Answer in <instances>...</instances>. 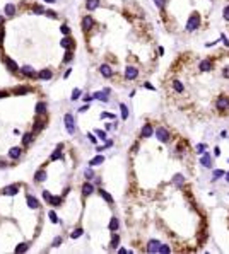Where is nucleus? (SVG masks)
Returning <instances> with one entry per match:
<instances>
[{
  "label": "nucleus",
  "instance_id": "obj_1",
  "mask_svg": "<svg viewBox=\"0 0 229 254\" xmlns=\"http://www.w3.org/2000/svg\"><path fill=\"white\" fill-rule=\"evenodd\" d=\"M200 26V16H198V12H193L192 16H190V19H188L187 22V31H195L197 27Z\"/></svg>",
  "mask_w": 229,
  "mask_h": 254
},
{
  "label": "nucleus",
  "instance_id": "obj_2",
  "mask_svg": "<svg viewBox=\"0 0 229 254\" xmlns=\"http://www.w3.org/2000/svg\"><path fill=\"white\" fill-rule=\"evenodd\" d=\"M43 198L48 201V205H51V207H60V205H62V198H60V196H53L46 189L43 191Z\"/></svg>",
  "mask_w": 229,
  "mask_h": 254
},
{
  "label": "nucleus",
  "instance_id": "obj_3",
  "mask_svg": "<svg viewBox=\"0 0 229 254\" xmlns=\"http://www.w3.org/2000/svg\"><path fill=\"white\" fill-rule=\"evenodd\" d=\"M156 138L159 140V142H162V143H166V142H169V132L166 130V128H162V126H159V128H156Z\"/></svg>",
  "mask_w": 229,
  "mask_h": 254
},
{
  "label": "nucleus",
  "instance_id": "obj_4",
  "mask_svg": "<svg viewBox=\"0 0 229 254\" xmlns=\"http://www.w3.org/2000/svg\"><path fill=\"white\" fill-rule=\"evenodd\" d=\"M63 121H65V126H67V132H69L70 135H74L75 133V119H74V116H72V114H65Z\"/></svg>",
  "mask_w": 229,
  "mask_h": 254
},
{
  "label": "nucleus",
  "instance_id": "obj_5",
  "mask_svg": "<svg viewBox=\"0 0 229 254\" xmlns=\"http://www.w3.org/2000/svg\"><path fill=\"white\" fill-rule=\"evenodd\" d=\"M19 189H21V184H11V186H5L4 188V195L7 196H14L19 193Z\"/></svg>",
  "mask_w": 229,
  "mask_h": 254
},
{
  "label": "nucleus",
  "instance_id": "obj_6",
  "mask_svg": "<svg viewBox=\"0 0 229 254\" xmlns=\"http://www.w3.org/2000/svg\"><path fill=\"white\" fill-rule=\"evenodd\" d=\"M108 94H110V89H104V90H97V92H94L92 97L103 101V102H108Z\"/></svg>",
  "mask_w": 229,
  "mask_h": 254
},
{
  "label": "nucleus",
  "instance_id": "obj_7",
  "mask_svg": "<svg viewBox=\"0 0 229 254\" xmlns=\"http://www.w3.org/2000/svg\"><path fill=\"white\" fill-rule=\"evenodd\" d=\"M137 75H139V70L135 68V67H127V68H125V77H127L128 80L137 79Z\"/></svg>",
  "mask_w": 229,
  "mask_h": 254
},
{
  "label": "nucleus",
  "instance_id": "obj_8",
  "mask_svg": "<svg viewBox=\"0 0 229 254\" xmlns=\"http://www.w3.org/2000/svg\"><path fill=\"white\" fill-rule=\"evenodd\" d=\"M215 106H217V109H221V111L227 109L229 107V99L227 97H224V95H221V97L217 99V102H215Z\"/></svg>",
  "mask_w": 229,
  "mask_h": 254
},
{
  "label": "nucleus",
  "instance_id": "obj_9",
  "mask_svg": "<svg viewBox=\"0 0 229 254\" xmlns=\"http://www.w3.org/2000/svg\"><path fill=\"white\" fill-rule=\"evenodd\" d=\"M140 135H142L144 138L152 137V135H154V128H152L149 123H147V125H144V126H142V130H140Z\"/></svg>",
  "mask_w": 229,
  "mask_h": 254
},
{
  "label": "nucleus",
  "instance_id": "obj_10",
  "mask_svg": "<svg viewBox=\"0 0 229 254\" xmlns=\"http://www.w3.org/2000/svg\"><path fill=\"white\" fill-rule=\"evenodd\" d=\"M159 246H161V242L159 240H149V244H147V252H150V254H154V252H157L159 251Z\"/></svg>",
  "mask_w": 229,
  "mask_h": 254
},
{
  "label": "nucleus",
  "instance_id": "obj_11",
  "mask_svg": "<svg viewBox=\"0 0 229 254\" xmlns=\"http://www.w3.org/2000/svg\"><path fill=\"white\" fill-rule=\"evenodd\" d=\"M99 72H101V75L103 77H106V79H110L113 75V68L110 67V65H106V63H103L101 67H99Z\"/></svg>",
  "mask_w": 229,
  "mask_h": 254
},
{
  "label": "nucleus",
  "instance_id": "obj_12",
  "mask_svg": "<svg viewBox=\"0 0 229 254\" xmlns=\"http://www.w3.org/2000/svg\"><path fill=\"white\" fill-rule=\"evenodd\" d=\"M60 46H62V48H65V50H70V48H74V46H75V43H74V39H72V38L65 36L63 39L60 41Z\"/></svg>",
  "mask_w": 229,
  "mask_h": 254
},
{
  "label": "nucleus",
  "instance_id": "obj_13",
  "mask_svg": "<svg viewBox=\"0 0 229 254\" xmlns=\"http://www.w3.org/2000/svg\"><path fill=\"white\" fill-rule=\"evenodd\" d=\"M200 164L203 165V167H212V157H210V154H203L202 159H200Z\"/></svg>",
  "mask_w": 229,
  "mask_h": 254
},
{
  "label": "nucleus",
  "instance_id": "obj_14",
  "mask_svg": "<svg viewBox=\"0 0 229 254\" xmlns=\"http://www.w3.org/2000/svg\"><path fill=\"white\" fill-rule=\"evenodd\" d=\"M214 63L210 62V60H203V62H200V65H198V68L202 70V72H209V70H212Z\"/></svg>",
  "mask_w": 229,
  "mask_h": 254
},
{
  "label": "nucleus",
  "instance_id": "obj_15",
  "mask_svg": "<svg viewBox=\"0 0 229 254\" xmlns=\"http://www.w3.org/2000/svg\"><path fill=\"white\" fill-rule=\"evenodd\" d=\"M92 26H94V19H92L91 16H85L84 19H82V27L87 31V29H91Z\"/></svg>",
  "mask_w": 229,
  "mask_h": 254
},
{
  "label": "nucleus",
  "instance_id": "obj_16",
  "mask_svg": "<svg viewBox=\"0 0 229 254\" xmlns=\"http://www.w3.org/2000/svg\"><path fill=\"white\" fill-rule=\"evenodd\" d=\"M46 177H48V174H46V171H45V169L36 171V174H34V179H36L38 183H43V181H46Z\"/></svg>",
  "mask_w": 229,
  "mask_h": 254
},
{
  "label": "nucleus",
  "instance_id": "obj_17",
  "mask_svg": "<svg viewBox=\"0 0 229 254\" xmlns=\"http://www.w3.org/2000/svg\"><path fill=\"white\" fill-rule=\"evenodd\" d=\"M27 207L29 208H32V210H36V208H39V201L34 198V196H27Z\"/></svg>",
  "mask_w": 229,
  "mask_h": 254
},
{
  "label": "nucleus",
  "instance_id": "obj_18",
  "mask_svg": "<svg viewBox=\"0 0 229 254\" xmlns=\"http://www.w3.org/2000/svg\"><path fill=\"white\" fill-rule=\"evenodd\" d=\"M4 62H5L7 68L11 70V72H16V70H19V67H17V63L14 62L12 58H4Z\"/></svg>",
  "mask_w": 229,
  "mask_h": 254
},
{
  "label": "nucleus",
  "instance_id": "obj_19",
  "mask_svg": "<svg viewBox=\"0 0 229 254\" xmlns=\"http://www.w3.org/2000/svg\"><path fill=\"white\" fill-rule=\"evenodd\" d=\"M21 72L26 75V77H29V79H34V77H36V72H34V68H31V67H22Z\"/></svg>",
  "mask_w": 229,
  "mask_h": 254
},
{
  "label": "nucleus",
  "instance_id": "obj_20",
  "mask_svg": "<svg viewBox=\"0 0 229 254\" xmlns=\"http://www.w3.org/2000/svg\"><path fill=\"white\" fill-rule=\"evenodd\" d=\"M51 70H48V68H45V70H41V72H39V74H38V77H39V79L41 80H50L51 79Z\"/></svg>",
  "mask_w": 229,
  "mask_h": 254
},
{
  "label": "nucleus",
  "instance_id": "obj_21",
  "mask_svg": "<svg viewBox=\"0 0 229 254\" xmlns=\"http://www.w3.org/2000/svg\"><path fill=\"white\" fill-rule=\"evenodd\" d=\"M62 148H63V145L60 143L58 147L55 148V152H53V154H51V157H50V160H58L60 157H62Z\"/></svg>",
  "mask_w": 229,
  "mask_h": 254
},
{
  "label": "nucleus",
  "instance_id": "obj_22",
  "mask_svg": "<svg viewBox=\"0 0 229 254\" xmlns=\"http://www.w3.org/2000/svg\"><path fill=\"white\" fill-rule=\"evenodd\" d=\"M97 7H99V0H87L85 2V9L87 11H94Z\"/></svg>",
  "mask_w": 229,
  "mask_h": 254
},
{
  "label": "nucleus",
  "instance_id": "obj_23",
  "mask_svg": "<svg viewBox=\"0 0 229 254\" xmlns=\"http://www.w3.org/2000/svg\"><path fill=\"white\" fill-rule=\"evenodd\" d=\"M103 162H104V157H103V155L99 154V155H96L94 159L91 160V162H89V165H91V167H94V165H101Z\"/></svg>",
  "mask_w": 229,
  "mask_h": 254
},
{
  "label": "nucleus",
  "instance_id": "obj_24",
  "mask_svg": "<svg viewBox=\"0 0 229 254\" xmlns=\"http://www.w3.org/2000/svg\"><path fill=\"white\" fill-rule=\"evenodd\" d=\"M92 191H94V186L91 184V183H85V184L82 186V195L84 196H89Z\"/></svg>",
  "mask_w": 229,
  "mask_h": 254
},
{
  "label": "nucleus",
  "instance_id": "obj_25",
  "mask_svg": "<svg viewBox=\"0 0 229 254\" xmlns=\"http://www.w3.org/2000/svg\"><path fill=\"white\" fill-rule=\"evenodd\" d=\"M9 155H11V159H19V157H21V148L12 147L11 150H9Z\"/></svg>",
  "mask_w": 229,
  "mask_h": 254
},
{
  "label": "nucleus",
  "instance_id": "obj_26",
  "mask_svg": "<svg viewBox=\"0 0 229 254\" xmlns=\"http://www.w3.org/2000/svg\"><path fill=\"white\" fill-rule=\"evenodd\" d=\"M99 195H101V198H103L104 201H106V203H113V196L110 195L108 191H104V189H99Z\"/></svg>",
  "mask_w": 229,
  "mask_h": 254
},
{
  "label": "nucleus",
  "instance_id": "obj_27",
  "mask_svg": "<svg viewBox=\"0 0 229 254\" xmlns=\"http://www.w3.org/2000/svg\"><path fill=\"white\" fill-rule=\"evenodd\" d=\"M4 12H5V16H14V14H16V5H14V4H7Z\"/></svg>",
  "mask_w": 229,
  "mask_h": 254
},
{
  "label": "nucleus",
  "instance_id": "obj_28",
  "mask_svg": "<svg viewBox=\"0 0 229 254\" xmlns=\"http://www.w3.org/2000/svg\"><path fill=\"white\" fill-rule=\"evenodd\" d=\"M118 225H120V223H118V218H116V217H113L111 220H110V225H108V228H110L111 232H116Z\"/></svg>",
  "mask_w": 229,
  "mask_h": 254
},
{
  "label": "nucleus",
  "instance_id": "obj_29",
  "mask_svg": "<svg viewBox=\"0 0 229 254\" xmlns=\"http://www.w3.org/2000/svg\"><path fill=\"white\" fill-rule=\"evenodd\" d=\"M36 113H38V114L46 113V102H38V104H36Z\"/></svg>",
  "mask_w": 229,
  "mask_h": 254
},
{
  "label": "nucleus",
  "instance_id": "obj_30",
  "mask_svg": "<svg viewBox=\"0 0 229 254\" xmlns=\"http://www.w3.org/2000/svg\"><path fill=\"white\" fill-rule=\"evenodd\" d=\"M29 87H16V89H14V94H17V95H22V94H27V92H29Z\"/></svg>",
  "mask_w": 229,
  "mask_h": 254
},
{
  "label": "nucleus",
  "instance_id": "obj_31",
  "mask_svg": "<svg viewBox=\"0 0 229 254\" xmlns=\"http://www.w3.org/2000/svg\"><path fill=\"white\" fill-rule=\"evenodd\" d=\"M31 140H32V133H26V135L22 137V145H24V147H27V145L31 143Z\"/></svg>",
  "mask_w": 229,
  "mask_h": 254
},
{
  "label": "nucleus",
  "instance_id": "obj_32",
  "mask_svg": "<svg viewBox=\"0 0 229 254\" xmlns=\"http://www.w3.org/2000/svg\"><path fill=\"white\" fill-rule=\"evenodd\" d=\"M173 87H175L176 92H183L185 90V87H183V84H181L180 80H173Z\"/></svg>",
  "mask_w": 229,
  "mask_h": 254
},
{
  "label": "nucleus",
  "instance_id": "obj_33",
  "mask_svg": "<svg viewBox=\"0 0 229 254\" xmlns=\"http://www.w3.org/2000/svg\"><path fill=\"white\" fill-rule=\"evenodd\" d=\"M222 176H226V172H224L222 169H217V171H214L212 172V179L215 181V179H219V177H222Z\"/></svg>",
  "mask_w": 229,
  "mask_h": 254
},
{
  "label": "nucleus",
  "instance_id": "obj_34",
  "mask_svg": "<svg viewBox=\"0 0 229 254\" xmlns=\"http://www.w3.org/2000/svg\"><path fill=\"white\" fill-rule=\"evenodd\" d=\"M45 125H46V121H43V119L36 121V125H34V133L39 132V130H43V128H45Z\"/></svg>",
  "mask_w": 229,
  "mask_h": 254
},
{
  "label": "nucleus",
  "instance_id": "obj_35",
  "mask_svg": "<svg viewBox=\"0 0 229 254\" xmlns=\"http://www.w3.org/2000/svg\"><path fill=\"white\" fill-rule=\"evenodd\" d=\"M72 58H74V53H72L70 50H67V53H65V56H63V62H65V63H70Z\"/></svg>",
  "mask_w": 229,
  "mask_h": 254
},
{
  "label": "nucleus",
  "instance_id": "obj_36",
  "mask_svg": "<svg viewBox=\"0 0 229 254\" xmlns=\"http://www.w3.org/2000/svg\"><path fill=\"white\" fill-rule=\"evenodd\" d=\"M82 234H84V230H82V228H75L74 232L70 234V237H72V239H79Z\"/></svg>",
  "mask_w": 229,
  "mask_h": 254
},
{
  "label": "nucleus",
  "instance_id": "obj_37",
  "mask_svg": "<svg viewBox=\"0 0 229 254\" xmlns=\"http://www.w3.org/2000/svg\"><path fill=\"white\" fill-rule=\"evenodd\" d=\"M157 252L168 254V252H171V247H169V246H166V244H161V246H159V251H157Z\"/></svg>",
  "mask_w": 229,
  "mask_h": 254
},
{
  "label": "nucleus",
  "instance_id": "obj_38",
  "mask_svg": "<svg viewBox=\"0 0 229 254\" xmlns=\"http://www.w3.org/2000/svg\"><path fill=\"white\" fill-rule=\"evenodd\" d=\"M120 109H122V118L123 119H127L128 118V107L125 104H120Z\"/></svg>",
  "mask_w": 229,
  "mask_h": 254
},
{
  "label": "nucleus",
  "instance_id": "obj_39",
  "mask_svg": "<svg viewBox=\"0 0 229 254\" xmlns=\"http://www.w3.org/2000/svg\"><path fill=\"white\" fill-rule=\"evenodd\" d=\"M27 249H29V246H27V244H19V246L16 247V252H26Z\"/></svg>",
  "mask_w": 229,
  "mask_h": 254
},
{
  "label": "nucleus",
  "instance_id": "obj_40",
  "mask_svg": "<svg viewBox=\"0 0 229 254\" xmlns=\"http://www.w3.org/2000/svg\"><path fill=\"white\" fill-rule=\"evenodd\" d=\"M101 118H103V119H113V121L116 119V116L111 114V113H101Z\"/></svg>",
  "mask_w": 229,
  "mask_h": 254
},
{
  "label": "nucleus",
  "instance_id": "obj_41",
  "mask_svg": "<svg viewBox=\"0 0 229 254\" xmlns=\"http://www.w3.org/2000/svg\"><path fill=\"white\" fill-rule=\"evenodd\" d=\"M79 97H80V89H74V90H72V97H70V99L77 101Z\"/></svg>",
  "mask_w": 229,
  "mask_h": 254
},
{
  "label": "nucleus",
  "instance_id": "obj_42",
  "mask_svg": "<svg viewBox=\"0 0 229 254\" xmlns=\"http://www.w3.org/2000/svg\"><path fill=\"white\" fill-rule=\"evenodd\" d=\"M96 137H99L101 138V140H106V132H104V130H96Z\"/></svg>",
  "mask_w": 229,
  "mask_h": 254
},
{
  "label": "nucleus",
  "instance_id": "obj_43",
  "mask_svg": "<svg viewBox=\"0 0 229 254\" xmlns=\"http://www.w3.org/2000/svg\"><path fill=\"white\" fill-rule=\"evenodd\" d=\"M175 183H176L178 186H181L183 183H185V179H183V176H181V174H176V176H175Z\"/></svg>",
  "mask_w": 229,
  "mask_h": 254
},
{
  "label": "nucleus",
  "instance_id": "obj_44",
  "mask_svg": "<svg viewBox=\"0 0 229 254\" xmlns=\"http://www.w3.org/2000/svg\"><path fill=\"white\" fill-rule=\"evenodd\" d=\"M118 244H120V237H118V235H113V239H111V247H113V249L118 247Z\"/></svg>",
  "mask_w": 229,
  "mask_h": 254
},
{
  "label": "nucleus",
  "instance_id": "obj_45",
  "mask_svg": "<svg viewBox=\"0 0 229 254\" xmlns=\"http://www.w3.org/2000/svg\"><path fill=\"white\" fill-rule=\"evenodd\" d=\"M48 217H50V220H51L53 223H58V217H57V213H55V212H50Z\"/></svg>",
  "mask_w": 229,
  "mask_h": 254
},
{
  "label": "nucleus",
  "instance_id": "obj_46",
  "mask_svg": "<svg viewBox=\"0 0 229 254\" xmlns=\"http://www.w3.org/2000/svg\"><path fill=\"white\" fill-rule=\"evenodd\" d=\"M60 244H62V237L58 235V237H55V239H53V242H51V247H58Z\"/></svg>",
  "mask_w": 229,
  "mask_h": 254
},
{
  "label": "nucleus",
  "instance_id": "obj_47",
  "mask_svg": "<svg viewBox=\"0 0 229 254\" xmlns=\"http://www.w3.org/2000/svg\"><path fill=\"white\" fill-rule=\"evenodd\" d=\"M60 31L63 32L65 36H69V32H70V27L67 26V24H62V27H60Z\"/></svg>",
  "mask_w": 229,
  "mask_h": 254
},
{
  "label": "nucleus",
  "instance_id": "obj_48",
  "mask_svg": "<svg viewBox=\"0 0 229 254\" xmlns=\"http://www.w3.org/2000/svg\"><path fill=\"white\" fill-rule=\"evenodd\" d=\"M32 12H36V14H45V9H43V7H39V5H34L32 7Z\"/></svg>",
  "mask_w": 229,
  "mask_h": 254
},
{
  "label": "nucleus",
  "instance_id": "obj_49",
  "mask_svg": "<svg viewBox=\"0 0 229 254\" xmlns=\"http://www.w3.org/2000/svg\"><path fill=\"white\" fill-rule=\"evenodd\" d=\"M84 176L87 177V179H92V177H94V172H92V169H85Z\"/></svg>",
  "mask_w": 229,
  "mask_h": 254
},
{
  "label": "nucleus",
  "instance_id": "obj_50",
  "mask_svg": "<svg viewBox=\"0 0 229 254\" xmlns=\"http://www.w3.org/2000/svg\"><path fill=\"white\" fill-rule=\"evenodd\" d=\"M222 17L226 19V21H229V5H227V7H224V11H222Z\"/></svg>",
  "mask_w": 229,
  "mask_h": 254
},
{
  "label": "nucleus",
  "instance_id": "obj_51",
  "mask_svg": "<svg viewBox=\"0 0 229 254\" xmlns=\"http://www.w3.org/2000/svg\"><path fill=\"white\" fill-rule=\"evenodd\" d=\"M154 4L159 7V9H162V7L166 5V0H154Z\"/></svg>",
  "mask_w": 229,
  "mask_h": 254
},
{
  "label": "nucleus",
  "instance_id": "obj_52",
  "mask_svg": "<svg viewBox=\"0 0 229 254\" xmlns=\"http://www.w3.org/2000/svg\"><path fill=\"white\" fill-rule=\"evenodd\" d=\"M197 152L198 154H203V152H205V145H203V143H198L197 145Z\"/></svg>",
  "mask_w": 229,
  "mask_h": 254
},
{
  "label": "nucleus",
  "instance_id": "obj_53",
  "mask_svg": "<svg viewBox=\"0 0 229 254\" xmlns=\"http://www.w3.org/2000/svg\"><path fill=\"white\" fill-rule=\"evenodd\" d=\"M45 16H48V17H51V19H55V17H57V14H55L53 11H46V12H45Z\"/></svg>",
  "mask_w": 229,
  "mask_h": 254
},
{
  "label": "nucleus",
  "instance_id": "obj_54",
  "mask_svg": "<svg viewBox=\"0 0 229 254\" xmlns=\"http://www.w3.org/2000/svg\"><path fill=\"white\" fill-rule=\"evenodd\" d=\"M87 137H89V140H91L92 143H96V142H97V138L94 137V133H87Z\"/></svg>",
  "mask_w": 229,
  "mask_h": 254
},
{
  "label": "nucleus",
  "instance_id": "obj_55",
  "mask_svg": "<svg viewBox=\"0 0 229 254\" xmlns=\"http://www.w3.org/2000/svg\"><path fill=\"white\" fill-rule=\"evenodd\" d=\"M222 75L226 77V79H229V67H226V68L222 70Z\"/></svg>",
  "mask_w": 229,
  "mask_h": 254
},
{
  "label": "nucleus",
  "instance_id": "obj_56",
  "mask_svg": "<svg viewBox=\"0 0 229 254\" xmlns=\"http://www.w3.org/2000/svg\"><path fill=\"white\" fill-rule=\"evenodd\" d=\"M4 34H5V31H4V29H0V44L4 43Z\"/></svg>",
  "mask_w": 229,
  "mask_h": 254
},
{
  "label": "nucleus",
  "instance_id": "obj_57",
  "mask_svg": "<svg viewBox=\"0 0 229 254\" xmlns=\"http://www.w3.org/2000/svg\"><path fill=\"white\" fill-rule=\"evenodd\" d=\"M7 95H9V92H7V90H2V92H0V97H7Z\"/></svg>",
  "mask_w": 229,
  "mask_h": 254
},
{
  "label": "nucleus",
  "instance_id": "obj_58",
  "mask_svg": "<svg viewBox=\"0 0 229 254\" xmlns=\"http://www.w3.org/2000/svg\"><path fill=\"white\" fill-rule=\"evenodd\" d=\"M214 154H215V155H221V148L215 147V148H214Z\"/></svg>",
  "mask_w": 229,
  "mask_h": 254
},
{
  "label": "nucleus",
  "instance_id": "obj_59",
  "mask_svg": "<svg viewBox=\"0 0 229 254\" xmlns=\"http://www.w3.org/2000/svg\"><path fill=\"white\" fill-rule=\"evenodd\" d=\"M87 109H89V104H87V106H82L79 111H80V113H84V111H87Z\"/></svg>",
  "mask_w": 229,
  "mask_h": 254
},
{
  "label": "nucleus",
  "instance_id": "obj_60",
  "mask_svg": "<svg viewBox=\"0 0 229 254\" xmlns=\"http://www.w3.org/2000/svg\"><path fill=\"white\" fill-rule=\"evenodd\" d=\"M91 99H92V95H84V101H85V102H89Z\"/></svg>",
  "mask_w": 229,
  "mask_h": 254
},
{
  "label": "nucleus",
  "instance_id": "obj_61",
  "mask_svg": "<svg viewBox=\"0 0 229 254\" xmlns=\"http://www.w3.org/2000/svg\"><path fill=\"white\" fill-rule=\"evenodd\" d=\"M226 181H227V183H229V171H227V172H226Z\"/></svg>",
  "mask_w": 229,
  "mask_h": 254
},
{
  "label": "nucleus",
  "instance_id": "obj_62",
  "mask_svg": "<svg viewBox=\"0 0 229 254\" xmlns=\"http://www.w3.org/2000/svg\"><path fill=\"white\" fill-rule=\"evenodd\" d=\"M45 2H48V4H53L55 0H45Z\"/></svg>",
  "mask_w": 229,
  "mask_h": 254
}]
</instances>
